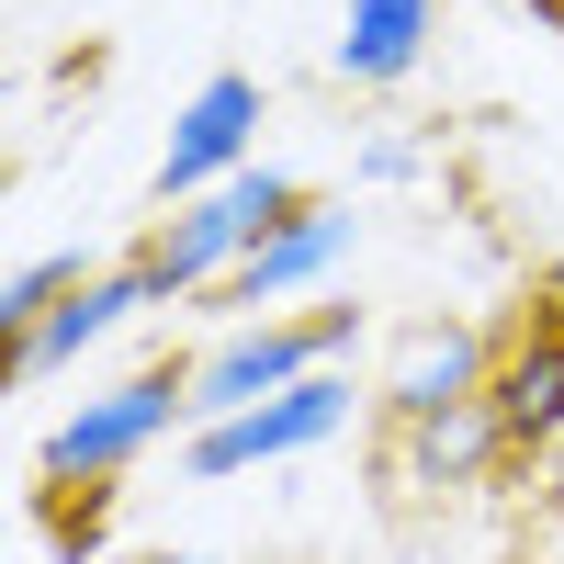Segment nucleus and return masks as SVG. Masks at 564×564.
I'll return each instance as SVG.
<instances>
[{
    "label": "nucleus",
    "instance_id": "1",
    "mask_svg": "<svg viewBox=\"0 0 564 564\" xmlns=\"http://www.w3.org/2000/svg\"><path fill=\"white\" fill-rule=\"evenodd\" d=\"M170 430H193V361H135V372H113L102 395H79L57 430L34 441V486H113Z\"/></svg>",
    "mask_w": 564,
    "mask_h": 564
},
{
    "label": "nucleus",
    "instance_id": "2",
    "mask_svg": "<svg viewBox=\"0 0 564 564\" xmlns=\"http://www.w3.org/2000/svg\"><path fill=\"white\" fill-rule=\"evenodd\" d=\"M282 215H305V181H294V170H271V159H249L238 181H215V193L170 204V215H159V238L135 249V260H148L159 305H193V294H226V271H238Z\"/></svg>",
    "mask_w": 564,
    "mask_h": 564
},
{
    "label": "nucleus",
    "instance_id": "3",
    "mask_svg": "<svg viewBox=\"0 0 564 564\" xmlns=\"http://www.w3.org/2000/svg\"><path fill=\"white\" fill-rule=\"evenodd\" d=\"M361 305H305V316H238L193 350V417H238L260 395H294L305 372H350Z\"/></svg>",
    "mask_w": 564,
    "mask_h": 564
},
{
    "label": "nucleus",
    "instance_id": "4",
    "mask_svg": "<svg viewBox=\"0 0 564 564\" xmlns=\"http://www.w3.org/2000/svg\"><path fill=\"white\" fill-rule=\"evenodd\" d=\"M339 430H350V372H305L294 395H260L238 417H193V430H181V475L193 486H238V475H260V463L327 452Z\"/></svg>",
    "mask_w": 564,
    "mask_h": 564
},
{
    "label": "nucleus",
    "instance_id": "5",
    "mask_svg": "<svg viewBox=\"0 0 564 564\" xmlns=\"http://www.w3.org/2000/svg\"><path fill=\"white\" fill-rule=\"evenodd\" d=\"M350 249H361V215L327 204V193H305V215H282L271 238L226 271V294H204V305H226V327H238V316H282V305L327 294V282L350 271Z\"/></svg>",
    "mask_w": 564,
    "mask_h": 564
},
{
    "label": "nucleus",
    "instance_id": "6",
    "mask_svg": "<svg viewBox=\"0 0 564 564\" xmlns=\"http://www.w3.org/2000/svg\"><path fill=\"white\" fill-rule=\"evenodd\" d=\"M249 159H260V79H249V68H215L193 102L170 113V148H159V215L193 204V193H215V181H238Z\"/></svg>",
    "mask_w": 564,
    "mask_h": 564
},
{
    "label": "nucleus",
    "instance_id": "7",
    "mask_svg": "<svg viewBox=\"0 0 564 564\" xmlns=\"http://www.w3.org/2000/svg\"><path fill=\"white\" fill-rule=\"evenodd\" d=\"M486 406H497L508 452H553L564 441V294H531V316L497 339Z\"/></svg>",
    "mask_w": 564,
    "mask_h": 564
},
{
    "label": "nucleus",
    "instance_id": "8",
    "mask_svg": "<svg viewBox=\"0 0 564 564\" xmlns=\"http://www.w3.org/2000/svg\"><path fill=\"white\" fill-rule=\"evenodd\" d=\"M148 305H159L148 260H135V249H124V260H102V271H90L79 294L57 305V316L34 327V339H12V384H45V372H68L79 350H102L113 327H124V316H148Z\"/></svg>",
    "mask_w": 564,
    "mask_h": 564
},
{
    "label": "nucleus",
    "instance_id": "9",
    "mask_svg": "<svg viewBox=\"0 0 564 564\" xmlns=\"http://www.w3.org/2000/svg\"><path fill=\"white\" fill-rule=\"evenodd\" d=\"M486 372H497V339H475V327H406L395 372H384V417L417 430V417H441V406H475Z\"/></svg>",
    "mask_w": 564,
    "mask_h": 564
},
{
    "label": "nucleus",
    "instance_id": "10",
    "mask_svg": "<svg viewBox=\"0 0 564 564\" xmlns=\"http://www.w3.org/2000/svg\"><path fill=\"white\" fill-rule=\"evenodd\" d=\"M430 34H441V0H350L339 34H327V68L350 90H395L430 68Z\"/></svg>",
    "mask_w": 564,
    "mask_h": 564
},
{
    "label": "nucleus",
    "instance_id": "11",
    "mask_svg": "<svg viewBox=\"0 0 564 564\" xmlns=\"http://www.w3.org/2000/svg\"><path fill=\"white\" fill-rule=\"evenodd\" d=\"M497 463H520V452H508V430H497V406H486V395H475V406L417 417V430H395V475H406V486H430V497L486 486Z\"/></svg>",
    "mask_w": 564,
    "mask_h": 564
},
{
    "label": "nucleus",
    "instance_id": "12",
    "mask_svg": "<svg viewBox=\"0 0 564 564\" xmlns=\"http://www.w3.org/2000/svg\"><path fill=\"white\" fill-rule=\"evenodd\" d=\"M90 271H102V260H90V249H34V260H23L12 282H0V327H12V339H34V327L57 316V305L79 294Z\"/></svg>",
    "mask_w": 564,
    "mask_h": 564
},
{
    "label": "nucleus",
    "instance_id": "13",
    "mask_svg": "<svg viewBox=\"0 0 564 564\" xmlns=\"http://www.w3.org/2000/svg\"><path fill=\"white\" fill-rule=\"evenodd\" d=\"M361 181H417V148H406V135H372V148H361Z\"/></svg>",
    "mask_w": 564,
    "mask_h": 564
},
{
    "label": "nucleus",
    "instance_id": "14",
    "mask_svg": "<svg viewBox=\"0 0 564 564\" xmlns=\"http://www.w3.org/2000/svg\"><path fill=\"white\" fill-rule=\"evenodd\" d=\"M124 564H226V553H124Z\"/></svg>",
    "mask_w": 564,
    "mask_h": 564
}]
</instances>
